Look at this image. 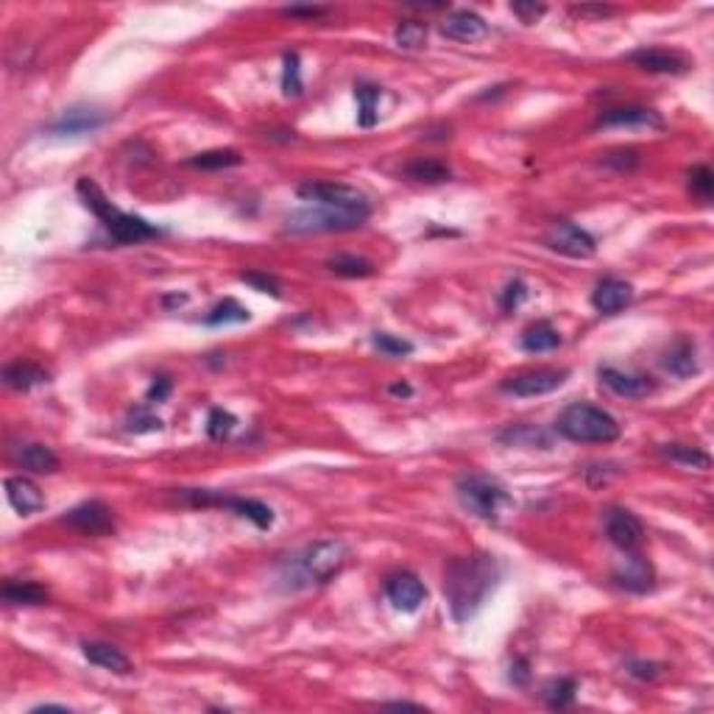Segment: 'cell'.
Masks as SVG:
<instances>
[{"label": "cell", "mask_w": 714, "mask_h": 714, "mask_svg": "<svg viewBox=\"0 0 714 714\" xmlns=\"http://www.w3.org/2000/svg\"><path fill=\"white\" fill-rule=\"evenodd\" d=\"M500 580V564L494 556L474 553L452 559L444 572V597L456 623H466L483 608Z\"/></svg>", "instance_id": "cell-1"}, {"label": "cell", "mask_w": 714, "mask_h": 714, "mask_svg": "<svg viewBox=\"0 0 714 714\" xmlns=\"http://www.w3.org/2000/svg\"><path fill=\"white\" fill-rule=\"evenodd\" d=\"M76 190H79L84 207L104 223V230L112 235V240H117V243H143V240H151V238L162 235V230H156V226L148 223L146 218H137V215H128V212L117 210L107 199V193L95 184L92 179H87V176L79 179Z\"/></svg>", "instance_id": "cell-2"}, {"label": "cell", "mask_w": 714, "mask_h": 714, "mask_svg": "<svg viewBox=\"0 0 714 714\" xmlns=\"http://www.w3.org/2000/svg\"><path fill=\"white\" fill-rule=\"evenodd\" d=\"M559 436L575 444H611L620 438V421L608 410L589 405V402H572L561 410L556 421Z\"/></svg>", "instance_id": "cell-3"}, {"label": "cell", "mask_w": 714, "mask_h": 714, "mask_svg": "<svg viewBox=\"0 0 714 714\" xmlns=\"http://www.w3.org/2000/svg\"><path fill=\"white\" fill-rule=\"evenodd\" d=\"M346 561L349 547L341 539H321L290 561V572L302 587H324L346 567Z\"/></svg>", "instance_id": "cell-4"}, {"label": "cell", "mask_w": 714, "mask_h": 714, "mask_svg": "<svg viewBox=\"0 0 714 714\" xmlns=\"http://www.w3.org/2000/svg\"><path fill=\"white\" fill-rule=\"evenodd\" d=\"M458 503L477 519L497 522L505 511L513 508V497L497 477L489 474H464L456 485Z\"/></svg>", "instance_id": "cell-5"}, {"label": "cell", "mask_w": 714, "mask_h": 714, "mask_svg": "<svg viewBox=\"0 0 714 714\" xmlns=\"http://www.w3.org/2000/svg\"><path fill=\"white\" fill-rule=\"evenodd\" d=\"M371 207L361 210H341V207H313V210H299L287 218V232L307 235V232H352L361 230L369 221Z\"/></svg>", "instance_id": "cell-6"}, {"label": "cell", "mask_w": 714, "mask_h": 714, "mask_svg": "<svg viewBox=\"0 0 714 714\" xmlns=\"http://www.w3.org/2000/svg\"><path fill=\"white\" fill-rule=\"evenodd\" d=\"M182 497L193 505H218V508H230L238 516H246L249 522H254L259 531H268L274 525V511L259 503V500H243V497H226L218 492H207V489H187L182 492Z\"/></svg>", "instance_id": "cell-7"}, {"label": "cell", "mask_w": 714, "mask_h": 714, "mask_svg": "<svg viewBox=\"0 0 714 714\" xmlns=\"http://www.w3.org/2000/svg\"><path fill=\"white\" fill-rule=\"evenodd\" d=\"M296 196L313 207H341V210L371 207L363 190L341 182H307L296 190Z\"/></svg>", "instance_id": "cell-8"}, {"label": "cell", "mask_w": 714, "mask_h": 714, "mask_svg": "<svg viewBox=\"0 0 714 714\" xmlns=\"http://www.w3.org/2000/svg\"><path fill=\"white\" fill-rule=\"evenodd\" d=\"M544 246L572 259H592L597 254L595 238L572 221H556L544 235Z\"/></svg>", "instance_id": "cell-9"}, {"label": "cell", "mask_w": 714, "mask_h": 714, "mask_svg": "<svg viewBox=\"0 0 714 714\" xmlns=\"http://www.w3.org/2000/svg\"><path fill=\"white\" fill-rule=\"evenodd\" d=\"M569 371L567 369H531V371H519L508 380H503V391L511 397H541L561 388L567 382Z\"/></svg>", "instance_id": "cell-10"}, {"label": "cell", "mask_w": 714, "mask_h": 714, "mask_svg": "<svg viewBox=\"0 0 714 714\" xmlns=\"http://www.w3.org/2000/svg\"><path fill=\"white\" fill-rule=\"evenodd\" d=\"M61 522L70 525L73 531H79L84 536H112L115 533L112 508L104 505L101 500H87V503L76 505L73 511H68L61 516Z\"/></svg>", "instance_id": "cell-11"}, {"label": "cell", "mask_w": 714, "mask_h": 714, "mask_svg": "<svg viewBox=\"0 0 714 714\" xmlns=\"http://www.w3.org/2000/svg\"><path fill=\"white\" fill-rule=\"evenodd\" d=\"M628 61L634 68L644 73H656V76H684L692 68V61L687 56H681L678 51H664V48H639L628 53Z\"/></svg>", "instance_id": "cell-12"}, {"label": "cell", "mask_w": 714, "mask_h": 714, "mask_svg": "<svg viewBox=\"0 0 714 714\" xmlns=\"http://www.w3.org/2000/svg\"><path fill=\"white\" fill-rule=\"evenodd\" d=\"M597 377L611 394L623 397V399H644L656 391L653 377H647L642 371H623V369H614V366H603L597 371Z\"/></svg>", "instance_id": "cell-13"}, {"label": "cell", "mask_w": 714, "mask_h": 714, "mask_svg": "<svg viewBox=\"0 0 714 714\" xmlns=\"http://www.w3.org/2000/svg\"><path fill=\"white\" fill-rule=\"evenodd\" d=\"M606 536L614 547H620L623 553L636 550L644 539V525L639 516H634L625 508H608L606 511Z\"/></svg>", "instance_id": "cell-14"}, {"label": "cell", "mask_w": 714, "mask_h": 714, "mask_svg": "<svg viewBox=\"0 0 714 714\" xmlns=\"http://www.w3.org/2000/svg\"><path fill=\"white\" fill-rule=\"evenodd\" d=\"M107 123V115L99 107H70L68 112H61V117L51 126V135L56 137H79V135H89L95 128H101Z\"/></svg>", "instance_id": "cell-15"}, {"label": "cell", "mask_w": 714, "mask_h": 714, "mask_svg": "<svg viewBox=\"0 0 714 714\" xmlns=\"http://www.w3.org/2000/svg\"><path fill=\"white\" fill-rule=\"evenodd\" d=\"M385 595L388 600L394 603V608L405 611V614H413L421 608V603L427 600V589L425 583H421L413 572H399L394 578H388L385 583Z\"/></svg>", "instance_id": "cell-16"}, {"label": "cell", "mask_w": 714, "mask_h": 714, "mask_svg": "<svg viewBox=\"0 0 714 714\" xmlns=\"http://www.w3.org/2000/svg\"><path fill=\"white\" fill-rule=\"evenodd\" d=\"M634 302V287L625 279L606 277L592 290V307L603 315H616Z\"/></svg>", "instance_id": "cell-17"}, {"label": "cell", "mask_w": 714, "mask_h": 714, "mask_svg": "<svg viewBox=\"0 0 714 714\" xmlns=\"http://www.w3.org/2000/svg\"><path fill=\"white\" fill-rule=\"evenodd\" d=\"M614 583H616V587L628 589V592H636V595L651 592L653 589V567H651V561H647V559L634 556V550H631V553L620 564H616Z\"/></svg>", "instance_id": "cell-18"}, {"label": "cell", "mask_w": 714, "mask_h": 714, "mask_svg": "<svg viewBox=\"0 0 714 714\" xmlns=\"http://www.w3.org/2000/svg\"><path fill=\"white\" fill-rule=\"evenodd\" d=\"M597 126L606 128H664V120L659 112L647 109V107H611L606 112H600Z\"/></svg>", "instance_id": "cell-19"}, {"label": "cell", "mask_w": 714, "mask_h": 714, "mask_svg": "<svg viewBox=\"0 0 714 714\" xmlns=\"http://www.w3.org/2000/svg\"><path fill=\"white\" fill-rule=\"evenodd\" d=\"M441 34L456 42H480L489 37V23L469 9H461V12H452L441 23Z\"/></svg>", "instance_id": "cell-20"}, {"label": "cell", "mask_w": 714, "mask_h": 714, "mask_svg": "<svg viewBox=\"0 0 714 714\" xmlns=\"http://www.w3.org/2000/svg\"><path fill=\"white\" fill-rule=\"evenodd\" d=\"M664 371H670L678 380H687L692 374H698V346L692 338H678L670 343V349L662 357Z\"/></svg>", "instance_id": "cell-21"}, {"label": "cell", "mask_w": 714, "mask_h": 714, "mask_svg": "<svg viewBox=\"0 0 714 714\" xmlns=\"http://www.w3.org/2000/svg\"><path fill=\"white\" fill-rule=\"evenodd\" d=\"M81 653L89 664L109 670L115 675H128L132 672V662L120 651V647L109 644V642H81Z\"/></svg>", "instance_id": "cell-22"}, {"label": "cell", "mask_w": 714, "mask_h": 714, "mask_svg": "<svg viewBox=\"0 0 714 714\" xmlns=\"http://www.w3.org/2000/svg\"><path fill=\"white\" fill-rule=\"evenodd\" d=\"M6 497L12 508L23 516H31L45 508V494L40 492V485L28 477H6Z\"/></svg>", "instance_id": "cell-23"}, {"label": "cell", "mask_w": 714, "mask_h": 714, "mask_svg": "<svg viewBox=\"0 0 714 714\" xmlns=\"http://www.w3.org/2000/svg\"><path fill=\"white\" fill-rule=\"evenodd\" d=\"M17 464L25 472H34V474H53V472H59L56 452L51 446H45V444H23L17 449Z\"/></svg>", "instance_id": "cell-24"}, {"label": "cell", "mask_w": 714, "mask_h": 714, "mask_svg": "<svg viewBox=\"0 0 714 714\" xmlns=\"http://www.w3.org/2000/svg\"><path fill=\"white\" fill-rule=\"evenodd\" d=\"M48 371L40 369L37 363H28V361H17V363H9L4 369V382L9 388H14V391H31L34 385H42L48 382Z\"/></svg>", "instance_id": "cell-25"}, {"label": "cell", "mask_w": 714, "mask_h": 714, "mask_svg": "<svg viewBox=\"0 0 714 714\" xmlns=\"http://www.w3.org/2000/svg\"><path fill=\"white\" fill-rule=\"evenodd\" d=\"M405 176L413 182H425V184H441L452 179V168L441 159H430V156H418L405 165Z\"/></svg>", "instance_id": "cell-26"}, {"label": "cell", "mask_w": 714, "mask_h": 714, "mask_svg": "<svg viewBox=\"0 0 714 714\" xmlns=\"http://www.w3.org/2000/svg\"><path fill=\"white\" fill-rule=\"evenodd\" d=\"M4 600L9 606H42L48 600V592L40 587V583H31V580H9L4 583Z\"/></svg>", "instance_id": "cell-27"}, {"label": "cell", "mask_w": 714, "mask_h": 714, "mask_svg": "<svg viewBox=\"0 0 714 714\" xmlns=\"http://www.w3.org/2000/svg\"><path fill=\"white\" fill-rule=\"evenodd\" d=\"M561 343V335L553 324L547 321H539L533 327H528L522 333V349L531 352V354H541V352H553L556 346Z\"/></svg>", "instance_id": "cell-28"}, {"label": "cell", "mask_w": 714, "mask_h": 714, "mask_svg": "<svg viewBox=\"0 0 714 714\" xmlns=\"http://www.w3.org/2000/svg\"><path fill=\"white\" fill-rule=\"evenodd\" d=\"M240 162H243V156L235 148H212V151L190 156L187 165L202 168V171H226V168H238Z\"/></svg>", "instance_id": "cell-29"}, {"label": "cell", "mask_w": 714, "mask_h": 714, "mask_svg": "<svg viewBox=\"0 0 714 714\" xmlns=\"http://www.w3.org/2000/svg\"><path fill=\"white\" fill-rule=\"evenodd\" d=\"M662 456L681 464V466H690V469H700V472H709L711 469V456L703 452L700 446H690V444H667L662 446Z\"/></svg>", "instance_id": "cell-30"}, {"label": "cell", "mask_w": 714, "mask_h": 714, "mask_svg": "<svg viewBox=\"0 0 714 714\" xmlns=\"http://www.w3.org/2000/svg\"><path fill=\"white\" fill-rule=\"evenodd\" d=\"M327 268L338 277H346V279H366L377 271L371 259L357 257V254H338V257L327 259Z\"/></svg>", "instance_id": "cell-31"}, {"label": "cell", "mask_w": 714, "mask_h": 714, "mask_svg": "<svg viewBox=\"0 0 714 714\" xmlns=\"http://www.w3.org/2000/svg\"><path fill=\"white\" fill-rule=\"evenodd\" d=\"M380 95L382 89L374 87V84H357L354 87V99L357 104H361V115H357V123H361L363 128H371L380 117L377 107H380Z\"/></svg>", "instance_id": "cell-32"}, {"label": "cell", "mask_w": 714, "mask_h": 714, "mask_svg": "<svg viewBox=\"0 0 714 714\" xmlns=\"http://www.w3.org/2000/svg\"><path fill=\"white\" fill-rule=\"evenodd\" d=\"M249 318H251L249 307H243L235 299H223L204 315V324H210V327H221V324H243Z\"/></svg>", "instance_id": "cell-33"}, {"label": "cell", "mask_w": 714, "mask_h": 714, "mask_svg": "<svg viewBox=\"0 0 714 714\" xmlns=\"http://www.w3.org/2000/svg\"><path fill=\"white\" fill-rule=\"evenodd\" d=\"M427 40V25L418 23V20H405L397 25L394 31V42L402 48V51H418Z\"/></svg>", "instance_id": "cell-34"}, {"label": "cell", "mask_w": 714, "mask_h": 714, "mask_svg": "<svg viewBox=\"0 0 714 714\" xmlns=\"http://www.w3.org/2000/svg\"><path fill=\"white\" fill-rule=\"evenodd\" d=\"M575 692H578L575 678H559V681H550L544 687V700L550 709H567L575 700Z\"/></svg>", "instance_id": "cell-35"}, {"label": "cell", "mask_w": 714, "mask_h": 714, "mask_svg": "<svg viewBox=\"0 0 714 714\" xmlns=\"http://www.w3.org/2000/svg\"><path fill=\"white\" fill-rule=\"evenodd\" d=\"M235 427H238V418L230 410H223V408H212L210 410V416H207V436L210 438L223 441V438L232 436Z\"/></svg>", "instance_id": "cell-36"}, {"label": "cell", "mask_w": 714, "mask_h": 714, "mask_svg": "<svg viewBox=\"0 0 714 714\" xmlns=\"http://www.w3.org/2000/svg\"><path fill=\"white\" fill-rule=\"evenodd\" d=\"M282 92L287 95H302V64H299V53H285L282 59Z\"/></svg>", "instance_id": "cell-37"}, {"label": "cell", "mask_w": 714, "mask_h": 714, "mask_svg": "<svg viewBox=\"0 0 714 714\" xmlns=\"http://www.w3.org/2000/svg\"><path fill=\"white\" fill-rule=\"evenodd\" d=\"M690 190L692 196H698L700 202H709L711 193H714V174L709 165H698L690 171Z\"/></svg>", "instance_id": "cell-38"}, {"label": "cell", "mask_w": 714, "mask_h": 714, "mask_svg": "<svg viewBox=\"0 0 714 714\" xmlns=\"http://www.w3.org/2000/svg\"><path fill=\"white\" fill-rule=\"evenodd\" d=\"M371 343H374V349H380L385 357H405V354L413 352V343H410V341L394 338V335H388V333H374V335H371Z\"/></svg>", "instance_id": "cell-39"}, {"label": "cell", "mask_w": 714, "mask_h": 714, "mask_svg": "<svg viewBox=\"0 0 714 714\" xmlns=\"http://www.w3.org/2000/svg\"><path fill=\"white\" fill-rule=\"evenodd\" d=\"M240 282L251 285L254 290H259V294H271L274 299L282 296L279 282H277V277H271V274H263V271H246V274H240Z\"/></svg>", "instance_id": "cell-40"}, {"label": "cell", "mask_w": 714, "mask_h": 714, "mask_svg": "<svg viewBox=\"0 0 714 714\" xmlns=\"http://www.w3.org/2000/svg\"><path fill=\"white\" fill-rule=\"evenodd\" d=\"M126 430L128 433H154V430H162V421L156 416H151L146 408H137V410H132V416L126 418Z\"/></svg>", "instance_id": "cell-41"}, {"label": "cell", "mask_w": 714, "mask_h": 714, "mask_svg": "<svg viewBox=\"0 0 714 714\" xmlns=\"http://www.w3.org/2000/svg\"><path fill=\"white\" fill-rule=\"evenodd\" d=\"M528 299V287H525V282L522 279H511L508 285H505V290H503V296H500V305H503V310H516L519 305H522Z\"/></svg>", "instance_id": "cell-42"}, {"label": "cell", "mask_w": 714, "mask_h": 714, "mask_svg": "<svg viewBox=\"0 0 714 714\" xmlns=\"http://www.w3.org/2000/svg\"><path fill=\"white\" fill-rule=\"evenodd\" d=\"M603 162H606V165H611V168H616V171H631V168L639 165V151H634V148H620V151L606 154Z\"/></svg>", "instance_id": "cell-43"}, {"label": "cell", "mask_w": 714, "mask_h": 714, "mask_svg": "<svg viewBox=\"0 0 714 714\" xmlns=\"http://www.w3.org/2000/svg\"><path fill=\"white\" fill-rule=\"evenodd\" d=\"M511 12L522 23L533 25L536 20H541L547 14V6L544 4H511Z\"/></svg>", "instance_id": "cell-44"}, {"label": "cell", "mask_w": 714, "mask_h": 714, "mask_svg": "<svg viewBox=\"0 0 714 714\" xmlns=\"http://www.w3.org/2000/svg\"><path fill=\"white\" fill-rule=\"evenodd\" d=\"M628 675L639 678V681H656L662 675V667L653 662H628Z\"/></svg>", "instance_id": "cell-45"}, {"label": "cell", "mask_w": 714, "mask_h": 714, "mask_svg": "<svg viewBox=\"0 0 714 714\" xmlns=\"http://www.w3.org/2000/svg\"><path fill=\"white\" fill-rule=\"evenodd\" d=\"M171 388H174V382L168 380V377H154V382H151V388H148V394H146V399L154 405V402H165L168 397H171Z\"/></svg>", "instance_id": "cell-46"}, {"label": "cell", "mask_w": 714, "mask_h": 714, "mask_svg": "<svg viewBox=\"0 0 714 714\" xmlns=\"http://www.w3.org/2000/svg\"><path fill=\"white\" fill-rule=\"evenodd\" d=\"M327 12H330L327 6H285V9H282L285 17H307V20L324 17Z\"/></svg>", "instance_id": "cell-47"}, {"label": "cell", "mask_w": 714, "mask_h": 714, "mask_svg": "<svg viewBox=\"0 0 714 714\" xmlns=\"http://www.w3.org/2000/svg\"><path fill=\"white\" fill-rule=\"evenodd\" d=\"M572 14L578 17H606V14H614L611 6H572Z\"/></svg>", "instance_id": "cell-48"}, {"label": "cell", "mask_w": 714, "mask_h": 714, "mask_svg": "<svg viewBox=\"0 0 714 714\" xmlns=\"http://www.w3.org/2000/svg\"><path fill=\"white\" fill-rule=\"evenodd\" d=\"M388 394L408 399V397H413V388L408 382H391V385H388Z\"/></svg>", "instance_id": "cell-49"}, {"label": "cell", "mask_w": 714, "mask_h": 714, "mask_svg": "<svg viewBox=\"0 0 714 714\" xmlns=\"http://www.w3.org/2000/svg\"><path fill=\"white\" fill-rule=\"evenodd\" d=\"M385 709H416V711H421V706L418 703H408V700H391V703H382Z\"/></svg>", "instance_id": "cell-50"}]
</instances>
